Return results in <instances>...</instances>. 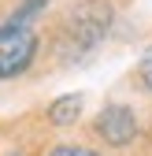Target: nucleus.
<instances>
[{"label":"nucleus","instance_id":"obj_5","mask_svg":"<svg viewBox=\"0 0 152 156\" xmlns=\"http://www.w3.org/2000/svg\"><path fill=\"white\" fill-rule=\"evenodd\" d=\"M48 156H97V152H89V149H82V145H56Z\"/></svg>","mask_w":152,"mask_h":156},{"label":"nucleus","instance_id":"obj_4","mask_svg":"<svg viewBox=\"0 0 152 156\" xmlns=\"http://www.w3.org/2000/svg\"><path fill=\"white\" fill-rule=\"evenodd\" d=\"M78 112H82V97L78 93H67V97H60V101L48 104V123L52 126H67V123L78 119Z\"/></svg>","mask_w":152,"mask_h":156},{"label":"nucleus","instance_id":"obj_1","mask_svg":"<svg viewBox=\"0 0 152 156\" xmlns=\"http://www.w3.org/2000/svg\"><path fill=\"white\" fill-rule=\"evenodd\" d=\"M37 52V34L22 23H4L0 26V78H15L33 63Z\"/></svg>","mask_w":152,"mask_h":156},{"label":"nucleus","instance_id":"obj_2","mask_svg":"<svg viewBox=\"0 0 152 156\" xmlns=\"http://www.w3.org/2000/svg\"><path fill=\"white\" fill-rule=\"evenodd\" d=\"M108 23H111V8H108V4H100V0H93V4H82V8H78V11H74L67 23H63V41L78 37L74 52L93 48V45H97L100 37L108 34Z\"/></svg>","mask_w":152,"mask_h":156},{"label":"nucleus","instance_id":"obj_3","mask_svg":"<svg viewBox=\"0 0 152 156\" xmlns=\"http://www.w3.org/2000/svg\"><path fill=\"white\" fill-rule=\"evenodd\" d=\"M97 134L108 141V145H130L134 141V134H137V119H134V112L123 108V104H111L100 112V119H97Z\"/></svg>","mask_w":152,"mask_h":156},{"label":"nucleus","instance_id":"obj_6","mask_svg":"<svg viewBox=\"0 0 152 156\" xmlns=\"http://www.w3.org/2000/svg\"><path fill=\"white\" fill-rule=\"evenodd\" d=\"M137 74H141V82L152 89V48L145 52V60H141V67H137Z\"/></svg>","mask_w":152,"mask_h":156}]
</instances>
